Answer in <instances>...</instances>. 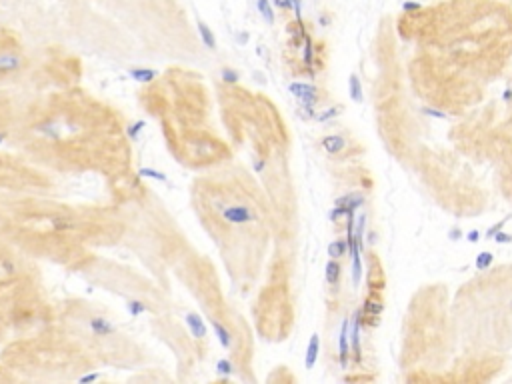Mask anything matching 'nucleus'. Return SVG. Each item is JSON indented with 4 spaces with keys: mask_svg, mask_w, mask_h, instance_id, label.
Wrapping results in <instances>:
<instances>
[{
    "mask_svg": "<svg viewBox=\"0 0 512 384\" xmlns=\"http://www.w3.org/2000/svg\"><path fill=\"white\" fill-rule=\"evenodd\" d=\"M256 8H258V12L262 14V18H264L268 24L274 22V10H272L270 0H256Z\"/></svg>",
    "mask_w": 512,
    "mask_h": 384,
    "instance_id": "nucleus-18",
    "label": "nucleus"
},
{
    "mask_svg": "<svg viewBox=\"0 0 512 384\" xmlns=\"http://www.w3.org/2000/svg\"><path fill=\"white\" fill-rule=\"evenodd\" d=\"M88 326H90V330L96 334V336H110V334H114L116 332V326L112 324V322H108V320H104V318H90L88 320Z\"/></svg>",
    "mask_w": 512,
    "mask_h": 384,
    "instance_id": "nucleus-9",
    "label": "nucleus"
},
{
    "mask_svg": "<svg viewBox=\"0 0 512 384\" xmlns=\"http://www.w3.org/2000/svg\"><path fill=\"white\" fill-rule=\"evenodd\" d=\"M248 38H250V36H248V32H240V34H238V44H246V42H248Z\"/></svg>",
    "mask_w": 512,
    "mask_h": 384,
    "instance_id": "nucleus-35",
    "label": "nucleus"
},
{
    "mask_svg": "<svg viewBox=\"0 0 512 384\" xmlns=\"http://www.w3.org/2000/svg\"><path fill=\"white\" fill-rule=\"evenodd\" d=\"M184 322H186V326H188V330H190V334H192L194 338H204V336H206V324H204V320H202L200 314L188 312V314L184 316Z\"/></svg>",
    "mask_w": 512,
    "mask_h": 384,
    "instance_id": "nucleus-5",
    "label": "nucleus"
},
{
    "mask_svg": "<svg viewBox=\"0 0 512 384\" xmlns=\"http://www.w3.org/2000/svg\"><path fill=\"white\" fill-rule=\"evenodd\" d=\"M420 6L416 4V2H408V4H404V10H418Z\"/></svg>",
    "mask_w": 512,
    "mask_h": 384,
    "instance_id": "nucleus-36",
    "label": "nucleus"
},
{
    "mask_svg": "<svg viewBox=\"0 0 512 384\" xmlns=\"http://www.w3.org/2000/svg\"><path fill=\"white\" fill-rule=\"evenodd\" d=\"M318 352H320V338L318 334H312L310 340H308V348H306V356H304V366L310 370L314 368L316 364V358H318Z\"/></svg>",
    "mask_w": 512,
    "mask_h": 384,
    "instance_id": "nucleus-10",
    "label": "nucleus"
},
{
    "mask_svg": "<svg viewBox=\"0 0 512 384\" xmlns=\"http://www.w3.org/2000/svg\"><path fill=\"white\" fill-rule=\"evenodd\" d=\"M220 76H222V80H224L226 84H236V82L240 80V74H238L236 70H232V68H224Z\"/></svg>",
    "mask_w": 512,
    "mask_h": 384,
    "instance_id": "nucleus-25",
    "label": "nucleus"
},
{
    "mask_svg": "<svg viewBox=\"0 0 512 384\" xmlns=\"http://www.w3.org/2000/svg\"><path fill=\"white\" fill-rule=\"evenodd\" d=\"M146 126V122L144 120H138V122H134V124H130L128 128H126V134H128V138L132 140V142H136L138 140V136H140V132H142V128Z\"/></svg>",
    "mask_w": 512,
    "mask_h": 384,
    "instance_id": "nucleus-21",
    "label": "nucleus"
},
{
    "mask_svg": "<svg viewBox=\"0 0 512 384\" xmlns=\"http://www.w3.org/2000/svg\"><path fill=\"white\" fill-rule=\"evenodd\" d=\"M6 140V132H0V144Z\"/></svg>",
    "mask_w": 512,
    "mask_h": 384,
    "instance_id": "nucleus-40",
    "label": "nucleus"
},
{
    "mask_svg": "<svg viewBox=\"0 0 512 384\" xmlns=\"http://www.w3.org/2000/svg\"><path fill=\"white\" fill-rule=\"evenodd\" d=\"M2 268H4L8 274H14V270H16V268H14V262H10V260H4V262H2Z\"/></svg>",
    "mask_w": 512,
    "mask_h": 384,
    "instance_id": "nucleus-32",
    "label": "nucleus"
},
{
    "mask_svg": "<svg viewBox=\"0 0 512 384\" xmlns=\"http://www.w3.org/2000/svg\"><path fill=\"white\" fill-rule=\"evenodd\" d=\"M362 204H364V196H362L360 192L344 194V196L336 198V202H334V206H344V208H348V212H350V214H354Z\"/></svg>",
    "mask_w": 512,
    "mask_h": 384,
    "instance_id": "nucleus-7",
    "label": "nucleus"
},
{
    "mask_svg": "<svg viewBox=\"0 0 512 384\" xmlns=\"http://www.w3.org/2000/svg\"><path fill=\"white\" fill-rule=\"evenodd\" d=\"M348 90H350V96L354 102H362V84H360V78L356 74H352L348 78Z\"/></svg>",
    "mask_w": 512,
    "mask_h": 384,
    "instance_id": "nucleus-16",
    "label": "nucleus"
},
{
    "mask_svg": "<svg viewBox=\"0 0 512 384\" xmlns=\"http://www.w3.org/2000/svg\"><path fill=\"white\" fill-rule=\"evenodd\" d=\"M222 212V218L228 222V224H246V222H254L256 220V214L252 208L244 206V204H234V206H224L220 208Z\"/></svg>",
    "mask_w": 512,
    "mask_h": 384,
    "instance_id": "nucleus-2",
    "label": "nucleus"
},
{
    "mask_svg": "<svg viewBox=\"0 0 512 384\" xmlns=\"http://www.w3.org/2000/svg\"><path fill=\"white\" fill-rule=\"evenodd\" d=\"M348 252V242L346 240H334V242H330L328 244V256L330 258H340V256H344Z\"/></svg>",
    "mask_w": 512,
    "mask_h": 384,
    "instance_id": "nucleus-15",
    "label": "nucleus"
},
{
    "mask_svg": "<svg viewBox=\"0 0 512 384\" xmlns=\"http://www.w3.org/2000/svg\"><path fill=\"white\" fill-rule=\"evenodd\" d=\"M264 166H266V162H264V160H260V162H256V164H254V170H256V172H260Z\"/></svg>",
    "mask_w": 512,
    "mask_h": 384,
    "instance_id": "nucleus-38",
    "label": "nucleus"
},
{
    "mask_svg": "<svg viewBox=\"0 0 512 384\" xmlns=\"http://www.w3.org/2000/svg\"><path fill=\"white\" fill-rule=\"evenodd\" d=\"M320 146H322L328 154H338V152L344 150L346 140H344L342 136H338V134H328V136H324V138L320 140Z\"/></svg>",
    "mask_w": 512,
    "mask_h": 384,
    "instance_id": "nucleus-8",
    "label": "nucleus"
},
{
    "mask_svg": "<svg viewBox=\"0 0 512 384\" xmlns=\"http://www.w3.org/2000/svg\"><path fill=\"white\" fill-rule=\"evenodd\" d=\"M288 90L302 102L304 108H314V104L318 102V88L310 82H290Z\"/></svg>",
    "mask_w": 512,
    "mask_h": 384,
    "instance_id": "nucleus-1",
    "label": "nucleus"
},
{
    "mask_svg": "<svg viewBox=\"0 0 512 384\" xmlns=\"http://www.w3.org/2000/svg\"><path fill=\"white\" fill-rule=\"evenodd\" d=\"M52 226H54V230H70L72 222L68 218H54Z\"/></svg>",
    "mask_w": 512,
    "mask_h": 384,
    "instance_id": "nucleus-27",
    "label": "nucleus"
},
{
    "mask_svg": "<svg viewBox=\"0 0 512 384\" xmlns=\"http://www.w3.org/2000/svg\"><path fill=\"white\" fill-rule=\"evenodd\" d=\"M362 318V310H356L354 316L350 318V342H352V354L354 360L360 362L362 360V350H360V320Z\"/></svg>",
    "mask_w": 512,
    "mask_h": 384,
    "instance_id": "nucleus-4",
    "label": "nucleus"
},
{
    "mask_svg": "<svg viewBox=\"0 0 512 384\" xmlns=\"http://www.w3.org/2000/svg\"><path fill=\"white\" fill-rule=\"evenodd\" d=\"M466 238H468V240H470V242H476V240H478V238H480V232H478V230H470V232H468V236H466Z\"/></svg>",
    "mask_w": 512,
    "mask_h": 384,
    "instance_id": "nucleus-34",
    "label": "nucleus"
},
{
    "mask_svg": "<svg viewBox=\"0 0 512 384\" xmlns=\"http://www.w3.org/2000/svg\"><path fill=\"white\" fill-rule=\"evenodd\" d=\"M348 214H350L348 208H344V206H334V208L330 210L328 218L334 222V220H338V218H342V216H348Z\"/></svg>",
    "mask_w": 512,
    "mask_h": 384,
    "instance_id": "nucleus-26",
    "label": "nucleus"
},
{
    "mask_svg": "<svg viewBox=\"0 0 512 384\" xmlns=\"http://www.w3.org/2000/svg\"><path fill=\"white\" fill-rule=\"evenodd\" d=\"M502 226H504V222H498V224L490 226V228H488V232H486V236H488V238H494V234H496L498 230H502Z\"/></svg>",
    "mask_w": 512,
    "mask_h": 384,
    "instance_id": "nucleus-31",
    "label": "nucleus"
},
{
    "mask_svg": "<svg viewBox=\"0 0 512 384\" xmlns=\"http://www.w3.org/2000/svg\"><path fill=\"white\" fill-rule=\"evenodd\" d=\"M492 260H494V254H492V252H480V254L476 256V268H478V270H486V268L492 264Z\"/></svg>",
    "mask_w": 512,
    "mask_h": 384,
    "instance_id": "nucleus-22",
    "label": "nucleus"
},
{
    "mask_svg": "<svg viewBox=\"0 0 512 384\" xmlns=\"http://www.w3.org/2000/svg\"><path fill=\"white\" fill-rule=\"evenodd\" d=\"M128 76L136 82L146 84V82H152L156 78V70H152V68H130Z\"/></svg>",
    "mask_w": 512,
    "mask_h": 384,
    "instance_id": "nucleus-12",
    "label": "nucleus"
},
{
    "mask_svg": "<svg viewBox=\"0 0 512 384\" xmlns=\"http://www.w3.org/2000/svg\"><path fill=\"white\" fill-rule=\"evenodd\" d=\"M198 34H200V40L204 42V46L208 50H214L216 48V38H214V32L210 30V26L202 20H198Z\"/></svg>",
    "mask_w": 512,
    "mask_h": 384,
    "instance_id": "nucleus-11",
    "label": "nucleus"
},
{
    "mask_svg": "<svg viewBox=\"0 0 512 384\" xmlns=\"http://www.w3.org/2000/svg\"><path fill=\"white\" fill-rule=\"evenodd\" d=\"M126 310L132 314V316H140L146 312V304L142 300H128L126 302Z\"/></svg>",
    "mask_w": 512,
    "mask_h": 384,
    "instance_id": "nucleus-20",
    "label": "nucleus"
},
{
    "mask_svg": "<svg viewBox=\"0 0 512 384\" xmlns=\"http://www.w3.org/2000/svg\"><path fill=\"white\" fill-rule=\"evenodd\" d=\"M138 176H142V178H152V180H158V182H166V174L160 172V170H152V168H140V170H138Z\"/></svg>",
    "mask_w": 512,
    "mask_h": 384,
    "instance_id": "nucleus-19",
    "label": "nucleus"
},
{
    "mask_svg": "<svg viewBox=\"0 0 512 384\" xmlns=\"http://www.w3.org/2000/svg\"><path fill=\"white\" fill-rule=\"evenodd\" d=\"M512 98V92L510 90H504V100H510Z\"/></svg>",
    "mask_w": 512,
    "mask_h": 384,
    "instance_id": "nucleus-39",
    "label": "nucleus"
},
{
    "mask_svg": "<svg viewBox=\"0 0 512 384\" xmlns=\"http://www.w3.org/2000/svg\"><path fill=\"white\" fill-rule=\"evenodd\" d=\"M210 324H212V328H214V332H216L218 342H220L224 348H230V344H232V336H230L228 328H226L222 322H218V320H210Z\"/></svg>",
    "mask_w": 512,
    "mask_h": 384,
    "instance_id": "nucleus-13",
    "label": "nucleus"
},
{
    "mask_svg": "<svg viewBox=\"0 0 512 384\" xmlns=\"http://www.w3.org/2000/svg\"><path fill=\"white\" fill-rule=\"evenodd\" d=\"M216 370L224 376V378H228V376H232V372H234V366H232V362L230 360H226V358H222V360H218L216 362Z\"/></svg>",
    "mask_w": 512,
    "mask_h": 384,
    "instance_id": "nucleus-23",
    "label": "nucleus"
},
{
    "mask_svg": "<svg viewBox=\"0 0 512 384\" xmlns=\"http://www.w3.org/2000/svg\"><path fill=\"white\" fill-rule=\"evenodd\" d=\"M382 310H384V304H382L380 300H376V298H366V300H364V312H366L368 316L378 318V316L382 314Z\"/></svg>",
    "mask_w": 512,
    "mask_h": 384,
    "instance_id": "nucleus-17",
    "label": "nucleus"
},
{
    "mask_svg": "<svg viewBox=\"0 0 512 384\" xmlns=\"http://www.w3.org/2000/svg\"><path fill=\"white\" fill-rule=\"evenodd\" d=\"M334 116H338V108H328V110H324L322 114H316V120L326 122V120H330V118H334Z\"/></svg>",
    "mask_w": 512,
    "mask_h": 384,
    "instance_id": "nucleus-28",
    "label": "nucleus"
},
{
    "mask_svg": "<svg viewBox=\"0 0 512 384\" xmlns=\"http://www.w3.org/2000/svg\"><path fill=\"white\" fill-rule=\"evenodd\" d=\"M424 112H426L428 116H434V118H442V120H444V118H448L446 114H442L440 110H434V108H424Z\"/></svg>",
    "mask_w": 512,
    "mask_h": 384,
    "instance_id": "nucleus-30",
    "label": "nucleus"
},
{
    "mask_svg": "<svg viewBox=\"0 0 512 384\" xmlns=\"http://www.w3.org/2000/svg\"><path fill=\"white\" fill-rule=\"evenodd\" d=\"M494 240H496L498 244H506V242H510V240H512V236H510V234H506V232H502V230H498V232L494 234Z\"/></svg>",
    "mask_w": 512,
    "mask_h": 384,
    "instance_id": "nucleus-29",
    "label": "nucleus"
},
{
    "mask_svg": "<svg viewBox=\"0 0 512 384\" xmlns=\"http://www.w3.org/2000/svg\"><path fill=\"white\" fill-rule=\"evenodd\" d=\"M338 278H340V264L336 258H330L326 264V282L334 286L338 284Z\"/></svg>",
    "mask_w": 512,
    "mask_h": 384,
    "instance_id": "nucleus-14",
    "label": "nucleus"
},
{
    "mask_svg": "<svg viewBox=\"0 0 512 384\" xmlns=\"http://www.w3.org/2000/svg\"><path fill=\"white\" fill-rule=\"evenodd\" d=\"M350 318H344L342 328H340V338H338V360L342 368H348V358H350Z\"/></svg>",
    "mask_w": 512,
    "mask_h": 384,
    "instance_id": "nucleus-3",
    "label": "nucleus"
},
{
    "mask_svg": "<svg viewBox=\"0 0 512 384\" xmlns=\"http://www.w3.org/2000/svg\"><path fill=\"white\" fill-rule=\"evenodd\" d=\"M452 240H458L460 238V230L458 228H454V230H450V234H448Z\"/></svg>",
    "mask_w": 512,
    "mask_h": 384,
    "instance_id": "nucleus-37",
    "label": "nucleus"
},
{
    "mask_svg": "<svg viewBox=\"0 0 512 384\" xmlns=\"http://www.w3.org/2000/svg\"><path fill=\"white\" fill-rule=\"evenodd\" d=\"M100 378V374L96 372V374H86V376H82L78 382H94V380H98Z\"/></svg>",
    "mask_w": 512,
    "mask_h": 384,
    "instance_id": "nucleus-33",
    "label": "nucleus"
},
{
    "mask_svg": "<svg viewBox=\"0 0 512 384\" xmlns=\"http://www.w3.org/2000/svg\"><path fill=\"white\" fill-rule=\"evenodd\" d=\"M312 54H314L312 40H310L308 34H304V64H306V66H312Z\"/></svg>",
    "mask_w": 512,
    "mask_h": 384,
    "instance_id": "nucleus-24",
    "label": "nucleus"
},
{
    "mask_svg": "<svg viewBox=\"0 0 512 384\" xmlns=\"http://www.w3.org/2000/svg\"><path fill=\"white\" fill-rule=\"evenodd\" d=\"M24 64L22 56L16 52H0V72H14L20 70Z\"/></svg>",
    "mask_w": 512,
    "mask_h": 384,
    "instance_id": "nucleus-6",
    "label": "nucleus"
}]
</instances>
